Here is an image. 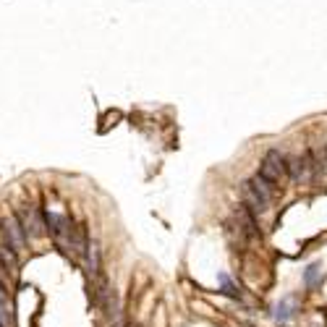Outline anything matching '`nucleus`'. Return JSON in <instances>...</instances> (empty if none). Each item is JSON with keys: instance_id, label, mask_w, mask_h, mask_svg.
Wrapping results in <instances>:
<instances>
[{"instance_id": "423d86ee", "label": "nucleus", "mask_w": 327, "mask_h": 327, "mask_svg": "<svg viewBox=\"0 0 327 327\" xmlns=\"http://www.w3.org/2000/svg\"><path fill=\"white\" fill-rule=\"evenodd\" d=\"M285 168L293 181H304L309 178V170H312V162H309V154H296V157L285 160Z\"/></svg>"}, {"instance_id": "6e6552de", "label": "nucleus", "mask_w": 327, "mask_h": 327, "mask_svg": "<svg viewBox=\"0 0 327 327\" xmlns=\"http://www.w3.org/2000/svg\"><path fill=\"white\" fill-rule=\"evenodd\" d=\"M293 314H296V296L280 298L278 306H275V322H278V325H285Z\"/></svg>"}, {"instance_id": "f03ea898", "label": "nucleus", "mask_w": 327, "mask_h": 327, "mask_svg": "<svg viewBox=\"0 0 327 327\" xmlns=\"http://www.w3.org/2000/svg\"><path fill=\"white\" fill-rule=\"evenodd\" d=\"M285 173H288V168H285V157L280 154L278 149H270L267 154H265V160H262V165H259V178H265L267 184H280V181L285 178Z\"/></svg>"}, {"instance_id": "ddd939ff", "label": "nucleus", "mask_w": 327, "mask_h": 327, "mask_svg": "<svg viewBox=\"0 0 327 327\" xmlns=\"http://www.w3.org/2000/svg\"><path fill=\"white\" fill-rule=\"evenodd\" d=\"M220 283H223V290H225V293H228V296H235V288H233V283L228 280V275H220Z\"/></svg>"}, {"instance_id": "1a4fd4ad", "label": "nucleus", "mask_w": 327, "mask_h": 327, "mask_svg": "<svg viewBox=\"0 0 327 327\" xmlns=\"http://www.w3.org/2000/svg\"><path fill=\"white\" fill-rule=\"evenodd\" d=\"M0 267H5L8 272H16L19 267V259H16V251L5 243H0Z\"/></svg>"}, {"instance_id": "f257e3e1", "label": "nucleus", "mask_w": 327, "mask_h": 327, "mask_svg": "<svg viewBox=\"0 0 327 327\" xmlns=\"http://www.w3.org/2000/svg\"><path fill=\"white\" fill-rule=\"evenodd\" d=\"M243 202L254 215H262L270 210L272 204V184H267L265 178L251 176L246 184H243Z\"/></svg>"}, {"instance_id": "4468645a", "label": "nucleus", "mask_w": 327, "mask_h": 327, "mask_svg": "<svg viewBox=\"0 0 327 327\" xmlns=\"http://www.w3.org/2000/svg\"><path fill=\"white\" fill-rule=\"evenodd\" d=\"M5 298H8V293H5V285H3V280H0V304H5Z\"/></svg>"}, {"instance_id": "9d476101", "label": "nucleus", "mask_w": 327, "mask_h": 327, "mask_svg": "<svg viewBox=\"0 0 327 327\" xmlns=\"http://www.w3.org/2000/svg\"><path fill=\"white\" fill-rule=\"evenodd\" d=\"M87 265H89V272H92L94 278H99V267H102V262H99V246L94 241L87 246Z\"/></svg>"}, {"instance_id": "9b49d317", "label": "nucleus", "mask_w": 327, "mask_h": 327, "mask_svg": "<svg viewBox=\"0 0 327 327\" xmlns=\"http://www.w3.org/2000/svg\"><path fill=\"white\" fill-rule=\"evenodd\" d=\"M317 278H320V265H309L306 272H304V283L309 288H314L317 285Z\"/></svg>"}, {"instance_id": "0eeeda50", "label": "nucleus", "mask_w": 327, "mask_h": 327, "mask_svg": "<svg viewBox=\"0 0 327 327\" xmlns=\"http://www.w3.org/2000/svg\"><path fill=\"white\" fill-rule=\"evenodd\" d=\"M235 217H238V228H241V233H246V235H259L257 220H254V212L249 210L246 204H243V207H238V212H235Z\"/></svg>"}, {"instance_id": "f8f14e48", "label": "nucleus", "mask_w": 327, "mask_h": 327, "mask_svg": "<svg viewBox=\"0 0 327 327\" xmlns=\"http://www.w3.org/2000/svg\"><path fill=\"white\" fill-rule=\"evenodd\" d=\"M0 327H11V314H8L5 304H0Z\"/></svg>"}, {"instance_id": "20e7f679", "label": "nucleus", "mask_w": 327, "mask_h": 327, "mask_svg": "<svg viewBox=\"0 0 327 327\" xmlns=\"http://www.w3.org/2000/svg\"><path fill=\"white\" fill-rule=\"evenodd\" d=\"M3 235H5V246H11L13 251H24L26 235L21 231L19 220H16V215H11V217H5V220H3Z\"/></svg>"}, {"instance_id": "39448f33", "label": "nucleus", "mask_w": 327, "mask_h": 327, "mask_svg": "<svg viewBox=\"0 0 327 327\" xmlns=\"http://www.w3.org/2000/svg\"><path fill=\"white\" fill-rule=\"evenodd\" d=\"M47 225H50V233L55 235V241L68 246V235H71V223L66 215H58V212H47Z\"/></svg>"}, {"instance_id": "7ed1b4c3", "label": "nucleus", "mask_w": 327, "mask_h": 327, "mask_svg": "<svg viewBox=\"0 0 327 327\" xmlns=\"http://www.w3.org/2000/svg\"><path fill=\"white\" fill-rule=\"evenodd\" d=\"M16 220H19L26 238H40V235H45V223L37 212V207H32V204L21 207V210L16 212Z\"/></svg>"}, {"instance_id": "2eb2a0df", "label": "nucleus", "mask_w": 327, "mask_h": 327, "mask_svg": "<svg viewBox=\"0 0 327 327\" xmlns=\"http://www.w3.org/2000/svg\"><path fill=\"white\" fill-rule=\"evenodd\" d=\"M113 327H126V320H115V325Z\"/></svg>"}]
</instances>
